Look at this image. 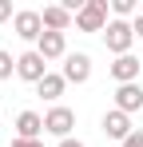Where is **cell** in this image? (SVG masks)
<instances>
[{
  "mask_svg": "<svg viewBox=\"0 0 143 147\" xmlns=\"http://www.w3.org/2000/svg\"><path fill=\"white\" fill-rule=\"evenodd\" d=\"M131 28H135V36H139V40H143V12H139V16H135V20H131Z\"/></svg>",
  "mask_w": 143,
  "mask_h": 147,
  "instance_id": "cell-19",
  "label": "cell"
},
{
  "mask_svg": "<svg viewBox=\"0 0 143 147\" xmlns=\"http://www.w3.org/2000/svg\"><path fill=\"white\" fill-rule=\"evenodd\" d=\"M60 147H84L80 139H60Z\"/></svg>",
  "mask_w": 143,
  "mask_h": 147,
  "instance_id": "cell-20",
  "label": "cell"
},
{
  "mask_svg": "<svg viewBox=\"0 0 143 147\" xmlns=\"http://www.w3.org/2000/svg\"><path fill=\"white\" fill-rule=\"evenodd\" d=\"M16 76H20V80H28V84H40V80L48 76V60H44L36 48L24 52V56H16Z\"/></svg>",
  "mask_w": 143,
  "mask_h": 147,
  "instance_id": "cell-5",
  "label": "cell"
},
{
  "mask_svg": "<svg viewBox=\"0 0 143 147\" xmlns=\"http://www.w3.org/2000/svg\"><path fill=\"white\" fill-rule=\"evenodd\" d=\"M111 24L107 20V0H84V8L76 12V28L80 32H103Z\"/></svg>",
  "mask_w": 143,
  "mask_h": 147,
  "instance_id": "cell-2",
  "label": "cell"
},
{
  "mask_svg": "<svg viewBox=\"0 0 143 147\" xmlns=\"http://www.w3.org/2000/svg\"><path fill=\"white\" fill-rule=\"evenodd\" d=\"M44 135V115L40 111H20L16 115V139H40Z\"/></svg>",
  "mask_w": 143,
  "mask_h": 147,
  "instance_id": "cell-11",
  "label": "cell"
},
{
  "mask_svg": "<svg viewBox=\"0 0 143 147\" xmlns=\"http://www.w3.org/2000/svg\"><path fill=\"white\" fill-rule=\"evenodd\" d=\"M119 147H143V131H135L131 139H123V143H119Z\"/></svg>",
  "mask_w": 143,
  "mask_h": 147,
  "instance_id": "cell-18",
  "label": "cell"
},
{
  "mask_svg": "<svg viewBox=\"0 0 143 147\" xmlns=\"http://www.w3.org/2000/svg\"><path fill=\"white\" fill-rule=\"evenodd\" d=\"M40 16H44V32H68V28L76 24V16H72L64 4H48Z\"/></svg>",
  "mask_w": 143,
  "mask_h": 147,
  "instance_id": "cell-10",
  "label": "cell"
},
{
  "mask_svg": "<svg viewBox=\"0 0 143 147\" xmlns=\"http://www.w3.org/2000/svg\"><path fill=\"white\" fill-rule=\"evenodd\" d=\"M72 127H76V111L64 107V103H56V107L44 115V131L56 135V139H72Z\"/></svg>",
  "mask_w": 143,
  "mask_h": 147,
  "instance_id": "cell-3",
  "label": "cell"
},
{
  "mask_svg": "<svg viewBox=\"0 0 143 147\" xmlns=\"http://www.w3.org/2000/svg\"><path fill=\"white\" fill-rule=\"evenodd\" d=\"M4 20H16V16H12V4H8V0H0V24H4Z\"/></svg>",
  "mask_w": 143,
  "mask_h": 147,
  "instance_id": "cell-16",
  "label": "cell"
},
{
  "mask_svg": "<svg viewBox=\"0 0 143 147\" xmlns=\"http://www.w3.org/2000/svg\"><path fill=\"white\" fill-rule=\"evenodd\" d=\"M99 127H103V135H107V139H119V143L135 135V131H131V115H123V111H115V107L103 115V123H99Z\"/></svg>",
  "mask_w": 143,
  "mask_h": 147,
  "instance_id": "cell-7",
  "label": "cell"
},
{
  "mask_svg": "<svg viewBox=\"0 0 143 147\" xmlns=\"http://www.w3.org/2000/svg\"><path fill=\"white\" fill-rule=\"evenodd\" d=\"M103 44H107L111 56H131V44H135L131 20H111V24L103 28Z\"/></svg>",
  "mask_w": 143,
  "mask_h": 147,
  "instance_id": "cell-1",
  "label": "cell"
},
{
  "mask_svg": "<svg viewBox=\"0 0 143 147\" xmlns=\"http://www.w3.org/2000/svg\"><path fill=\"white\" fill-rule=\"evenodd\" d=\"M12 72H16V60H12V52L0 48V80H12Z\"/></svg>",
  "mask_w": 143,
  "mask_h": 147,
  "instance_id": "cell-15",
  "label": "cell"
},
{
  "mask_svg": "<svg viewBox=\"0 0 143 147\" xmlns=\"http://www.w3.org/2000/svg\"><path fill=\"white\" fill-rule=\"evenodd\" d=\"M12 28H16L20 40H40V36H44V16H40L36 8H24V12H16Z\"/></svg>",
  "mask_w": 143,
  "mask_h": 147,
  "instance_id": "cell-6",
  "label": "cell"
},
{
  "mask_svg": "<svg viewBox=\"0 0 143 147\" xmlns=\"http://www.w3.org/2000/svg\"><path fill=\"white\" fill-rule=\"evenodd\" d=\"M64 88H68V80H64V76L48 72L44 80L36 84V96H44V99H60V96H64Z\"/></svg>",
  "mask_w": 143,
  "mask_h": 147,
  "instance_id": "cell-13",
  "label": "cell"
},
{
  "mask_svg": "<svg viewBox=\"0 0 143 147\" xmlns=\"http://www.w3.org/2000/svg\"><path fill=\"white\" fill-rule=\"evenodd\" d=\"M36 52H40L44 60H60V56H68V40H64V32H44V36L36 40Z\"/></svg>",
  "mask_w": 143,
  "mask_h": 147,
  "instance_id": "cell-12",
  "label": "cell"
},
{
  "mask_svg": "<svg viewBox=\"0 0 143 147\" xmlns=\"http://www.w3.org/2000/svg\"><path fill=\"white\" fill-rule=\"evenodd\" d=\"M12 147H44V139H12Z\"/></svg>",
  "mask_w": 143,
  "mask_h": 147,
  "instance_id": "cell-17",
  "label": "cell"
},
{
  "mask_svg": "<svg viewBox=\"0 0 143 147\" xmlns=\"http://www.w3.org/2000/svg\"><path fill=\"white\" fill-rule=\"evenodd\" d=\"M60 76H64L68 84H88V80H92V56H88V52H68Z\"/></svg>",
  "mask_w": 143,
  "mask_h": 147,
  "instance_id": "cell-4",
  "label": "cell"
},
{
  "mask_svg": "<svg viewBox=\"0 0 143 147\" xmlns=\"http://www.w3.org/2000/svg\"><path fill=\"white\" fill-rule=\"evenodd\" d=\"M111 12H115V20L135 16V0H111Z\"/></svg>",
  "mask_w": 143,
  "mask_h": 147,
  "instance_id": "cell-14",
  "label": "cell"
},
{
  "mask_svg": "<svg viewBox=\"0 0 143 147\" xmlns=\"http://www.w3.org/2000/svg\"><path fill=\"white\" fill-rule=\"evenodd\" d=\"M139 64H143L139 56H115V64L107 72H111L115 84H139Z\"/></svg>",
  "mask_w": 143,
  "mask_h": 147,
  "instance_id": "cell-9",
  "label": "cell"
},
{
  "mask_svg": "<svg viewBox=\"0 0 143 147\" xmlns=\"http://www.w3.org/2000/svg\"><path fill=\"white\" fill-rule=\"evenodd\" d=\"M139 107H143V88H139V84H119V88H115V111L135 115Z\"/></svg>",
  "mask_w": 143,
  "mask_h": 147,
  "instance_id": "cell-8",
  "label": "cell"
}]
</instances>
